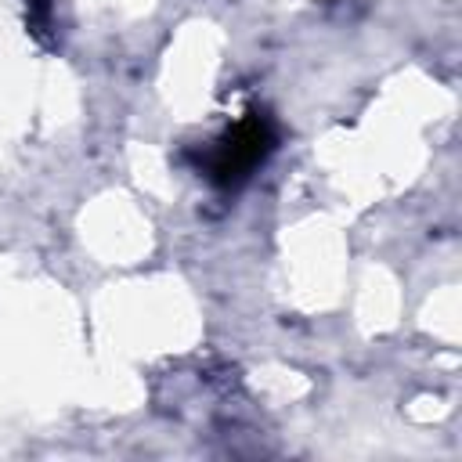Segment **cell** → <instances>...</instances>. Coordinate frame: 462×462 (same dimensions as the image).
<instances>
[{"instance_id":"1","label":"cell","mask_w":462,"mask_h":462,"mask_svg":"<svg viewBox=\"0 0 462 462\" xmlns=\"http://www.w3.org/2000/svg\"><path fill=\"white\" fill-rule=\"evenodd\" d=\"M263 141H267V134H263L260 123H242L227 137V144H220V152H217V173L231 177V173L249 170L263 155Z\"/></svg>"}]
</instances>
